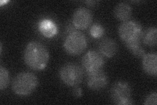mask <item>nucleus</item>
Segmentation results:
<instances>
[{"label": "nucleus", "instance_id": "nucleus-11", "mask_svg": "<svg viewBox=\"0 0 157 105\" xmlns=\"http://www.w3.org/2000/svg\"><path fill=\"white\" fill-rule=\"evenodd\" d=\"M142 67L147 74L156 76L157 74V55L156 53L145 54L142 57Z\"/></svg>", "mask_w": 157, "mask_h": 105}, {"label": "nucleus", "instance_id": "nucleus-10", "mask_svg": "<svg viewBox=\"0 0 157 105\" xmlns=\"http://www.w3.org/2000/svg\"><path fill=\"white\" fill-rule=\"evenodd\" d=\"M98 48L100 53L102 55L107 58H111L117 53L118 45L114 39L106 38L100 42Z\"/></svg>", "mask_w": 157, "mask_h": 105}, {"label": "nucleus", "instance_id": "nucleus-13", "mask_svg": "<svg viewBox=\"0 0 157 105\" xmlns=\"http://www.w3.org/2000/svg\"><path fill=\"white\" fill-rule=\"evenodd\" d=\"M115 17L121 21H126L132 14V8L130 4L126 2L118 3L114 9Z\"/></svg>", "mask_w": 157, "mask_h": 105}, {"label": "nucleus", "instance_id": "nucleus-5", "mask_svg": "<svg viewBox=\"0 0 157 105\" xmlns=\"http://www.w3.org/2000/svg\"><path fill=\"white\" fill-rule=\"evenodd\" d=\"M110 96L113 102L117 105L134 104L132 88L128 83L124 81H118L113 85Z\"/></svg>", "mask_w": 157, "mask_h": 105}, {"label": "nucleus", "instance_id": "nucleus-7", "mask_svg": "<svg viewBox=\"0 0 157 105\" xmlns=\"http://www.w3.org/2000/svg\"><path fill=\"white\" fill-rule=\"evenodd\" d=\"M104 64V59L101 55L94 50H90L86 53L82 59V67L87 73L101 70Z\"/></svg>", "mask_w": 157, "mask_h": 105}, {"label": "nucleus", "instance_id": "nucleus-15", "mask_svg": "<svg viewBox=\"0 0 157 105\" xmlns=\"http://www.w3.org/2000/svg\"><path fill=\"white\" fill-rule=\"evenodd\" d=\"M9 83V74L7 70L1 66L0 67V89L3 90L8 86Z\"/></svg>", "mask_w": 157, "mask_h": 105}, {"label": "nucleus", "instance_id": "nucleus-19", "mask_svg": "<svg viewBox=\"0 0 157 105\" xmlns=\"http://www.w3.org/2000/svg\"><path fill=\"white\" fill-rule=\"evenodd\" d=\"M73 95L76 97H80L82 95V89L81 88L75 86V89L73 91Z\"/></svg>", "mask_w": 157, "mask_h": 105}, {"label": "nucleus", "instance_id": "nucleus-8", "mask_svg": "<svg viewBox=\"0 0 157 105\" xmlns=\"http://www.w3.org/2000/svg\"><path fill=\"white\" fill-rule=\"evenodd\" d=\"M92 21V14L86 7L78 8L73 14L72 23L74 26L80 30H84L90 26Z\"/></svg>", "mask_w": 157, "mask_h": 105}, {"label": "nucleus", "instance_id": "nucleus-16", "mask_svg": "<svg viewBox=\"0 0 157 105\" xmlns=\"http://www.w3.org/2000/svg\"><path fill=\"white\" fill-rule=\"evenodd\" d=\"M127 48L130 50V52L133 54L134 56L138 58L143 57L145 55V50L141 46L140 43L131 45V46H128Z\"/></svg>", "mask_w": 157, "mask_h": 105}, {"label": "nucleus", "instance_id": "nucleus-1", "mask_svg": "<svg viewBox=\"0 0 157 105\" xmlns=\"http://www.w3.org/2000/svg\"><path fill=\"white\" fill-rule=\"evenodd\" d=\"M24 60L27 66L34 71H42L49 61V53L41 43L33 41L27 44L24 51Z\"/></svg>", "mask_w": 157, "mask_h": 105}, {"label": "nucleus", "instance_id": "nucleus-21", "mask_svg": "<svg viewBox=\"0 0 157 105\" xmlns=\"http://www.w3.org/2000/svg\"><path fill=\"white\" fill-rule=\"evenodd\" d=\"M7 2H8L7 1H1V2H0V5H1V6H3V3H6Z\"/></svg>", "mask_w": 157, "mask_h": 105}, {"label": "nucleus", "instance_id": "nucleus-9", "mask_svg": "<svg viewBox=\"0 0 157 105\" xmlns=\"http://www.w3.org/2000/svg\"><path fill=\"white\" fill-rule=\"evenodd\" d=\"M87 86L94 91H99L107 86L108 77L105 72L100 70L96 72L88 73L86 78Z\"/></svg>", "mask_w": 157, "mask_h": 105}, {"label": "nucleus", "instance_id": "nucleus-17", "mask_svg": "<svg viewBox=\"0 0 157 105\" xmlns=\"http://www.w3.org/2000/svg\"><path fill=\"white\" fill-rule=\"evenodd\" d=\"M90 35L95 38H100L101 37L104 33V28H103L101 24L96 23L91 26L90 29Z\"/></svg>", "mask_w": 157, "mask_h": 105}, {"label": "nucleus", "instance_id": "nucleus-2", "mask_svg": "<svg viewBox=\"0 0 157 105\" xmlns=\"http://www.w3.org/2000/svg\"><path fill=\"white\" fill-rule=\"evenodd\" d=\"M38 83V79L35 74L29 72H22L14 78L12 89L17 95L26 97L36 89Z\"/></svg>", "mask_w": 157, "mask_h": 105}, {"label": "nucleus", "instance_id": "nucleus-4", "mask_svg": "<svg viewBox=\"0 0 157 105\" xmlns=\"http://www.w3.org/2000/svg\"><path fill=\"white\" fill-rule=\"evenodd\" d=\"M84 72L82 68L75 63H66L61 67L59 76L61 80L70 87L77 86L82 81Z\"/></svg>", "mask_w": 157, "mask_h": 105}, {"label": "nucleus", "instance_id": "nucleus-18", "mask_svg": "<svg viewBox=\"0 0 157 105\" xmlns=\"http://www.w3.org/2000/svg\"><path fill=\"white\" fill-rule=\"evenodd\" d=\"M156 99H157L156 92L151 93L145 98V101H144V104L156 105Z\"/></svg>", "mask_w": 157, "mask_h": 105}, {"label": "nucleus", "instance_id": "nucleus-12", "mask_svg": "<svg viewBox=\"0 0 157 105\" xmlns=\"http://www.w3.org/2000/svg\"><path fill=\"white\" fill-rule=\"evenodd\" d=\"M38 28L41 34L46 38H52L58 32V27L56 23L52 20L43 18L38 24Z\"/></svg>", "mask_w": 157, "mask_h": 105}, {"label": "nucleus", "instance_id": "nucleus-3", "mask_svg": "<svg viewBox=\"0 0 157 105\" xmlns=\"http://www.w3.org/2000/svg\"><path fill=\"white\" fill-rule=\"evenodd\" d=\"M118 32L126 46L140 43L144 34L141 25L133 20L122 22L118 29Z\"/></svg>", "mask_w": 157, "mask_h": 105}, {"label": "nucleus", "instance_id": "nucleus-14", "mask_svg": "<svg viewBox=\"0 0 157 105\" xmlns=\"http://www.w3.org/2000/svg\"><path fill=\"white\" fill-rule=\"evenodd\" d=\"M157 29L156 27H150L144 32L142 36V40L145 45L149 47L156 46Z\"/></svg>", "mask_w": 157, "mask_h": 105}, {"label": "nucleus", "instance_id": "nucleus-6", "mask_svg": "<svg viewBox=\"0 0 157 105\" xmlns=\"http://www.w3.org/2000/svg\"><path fill=\"white\" fill-rule=\"evenodd\" d=\"M87 41L85 36L77 30L67 34L63 43V47L66 51L71 55L81 54L85 51Z\"/></svg>", "mask_w": 157, "mask_h": 105}, {"label": "nucleus", "instance_id": "nucleus-20", "mask_svg": "<svg viewBox=\"0 0 157 105\" xmlns=\"http://www.w3.org/2000/svg\"><path fill=\"white\" fill-rule=\"evenodd\" d=\"M86 3H88L89 6H94L95 3H97L96 2H92V1H89V2H86Z\"/></svg>", "mask_w": 157, "mask_h": 105}]
</instances>
